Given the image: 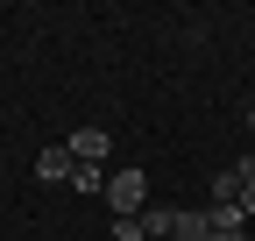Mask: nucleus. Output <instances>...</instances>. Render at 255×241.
Instances as JSON below:
<instances>
[{
  "instance_id": "nucleus-1",
  "label": "nucleus",
  "mask_w": 255,
  "mask_h": 241,
  "mask_svg": "<svg viewBox=\"0 0 255 241\" xmlns=\"http://www.w3.org/2000/svg\"><path fill=\"white\" fill-rule=\"evenodd\" d=\"M107 206H114L121 220H135L142 206H149V177H142L135 163H121V170H107Z\"/></svg>"
},
{
  "instance_id": "nucleus-2",
  "label": "nucleus",
  "mask_w": 255,
  "mask_h": 241,
  "mask_svg": "<svg viewBox=\"0 0 255 241\" xmlns=\"http://www.w3.org/2000/svg\"><path fill=\"white\" fill-rule=\"evenodd\" d=\"M107 149H114L107 128H78V135H71V163H107Z\"/></svg>"
},
{
  "instance_id": "nucleus-3",
  "label": "nucleus",
  "mask_w": 255,
  "mask_h": 241,
  "mask_svg": "<svg viewBox=\"0 0 255 241\" xmlns=\"http://www.w3.org/2000/svg\"><path fill=\"white\" fill-rule=\"evenodd\" d=\"M36 177H43V185H64V177H71V142H50L36 156Z\"/></svg>"
},
{
  "instance_id": "nucleus-4",
  "label": "nucleus",
  "mask_w": 255,
  "mask_h": 241,
  "mask_svg": "<svg viewBox=\"0 0 255 241\" xmlns=\"http://www.w3.org/2000/svg\"><path fill=\"white\" fill-rule=\"evenodd\" d=\"M170 206H142V213H135V227H142V241H170Z\"/></svg>"
},
{
  "instance_id": "nucleus-5",
  "label": "nucleus",
  "mask_w": 255,
  "mask_h": 241,
  "mask_svg": "<svg viewBox=\"0 0 255 241\" xmlns=\"http://www.w3.org/2000/svg\"><path fill=\"white\" fill-rule=\"evenodd\" d=\"M71 192H107V163H71Z\"/></svg>"
},
{
  "instance_id": "nucleus-6",
  "label": "nucleus",
  "mask_w": 255,
  "mask_h": 241,
  "mask_svg": "<svg viewBox=\"0 0 255 241\" xmlns=\"http://www.w3.org/2000/svg\"><path fill=\"white\" fill-rule=\"evenodd\" d=\"M206 220H213V234H241L248 213H241V206H213V199H206Z\"/></svg>"
},
{
  "instance_id": "nucleus-7",
  "label": "nucleus",
  "mask_w": 255,
  "mask_h": 241,
  "mask_svg": "<svg viewBox=\"0 0 255 241\" xmlns=\"http://www.w3.org/2000/svg\"><path fill=\"white\" fill-rule=\"evenodd\" d=\"M241 213H248V220H255V177H248V192H241Z\"/></svg>"
},
{
  "instance_id": "nucleus-8",
  "label": "nucleus",
  "mask_w": 255,
  "mask_h": 241,
  "mask_svg": "<svg viewBox=\"0 0 255 241\" xmlns=\"http://www.w3.org/2000/svg\"><path fill=\"white\" fill-rule=\"evenodd\" d=\"M248 135H255V114H248Z\"/></svg>"
}]
</instances>
